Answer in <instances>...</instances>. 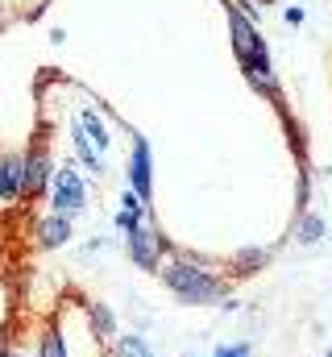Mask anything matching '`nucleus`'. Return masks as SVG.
<instances>
[{
	"label": "nucleus",
	"mask_w": 332,
	"mask_h": 357,
	"mask_svg": "<svg viewBox=\"0 0 332 357\" xmlns=\"http://www.w3.org/2000/svg\"><path fill=\"white\" fill-rule=\"evenodd\" d=\"M142 220H146V212H125V208H121V212L112 216V225H116L121 233H133V229H137Z\"/></svg>",
	"instance_id": "17"
},
{
	"label": "nucleus",
	"mask_w": 332,
	"mask_h": 357,
	"mask_svg": "<svg viewBox=\"0 0 332 357\" xmlns=\"http://www.w3.org/2000/svg\"><path fill=\"white\" fill-rule=\"evenodd\" d=\"M253 349H249V341H233V345H220L212 357H249Z\"/></svg>",
	"instance_id": "18"
},
{
	"label": "nucleus",
	"mask_w": 332,
	"mask_h": 357,
	"mask_svg": "<svg viewBox=\"0 0 332 357\" xmlns=\"http://www.w3.org/2000/svg\"><path fill=\"white\" fill-rule=\"evenodd\" d=\"M0 258H4V254H0Z\"/></svg>",
	"instance_id": "25"
},
{
	"label": "nucleus",
	"mask_w": 332,
	"mask_h": 357,
	"mask_svg": "<svg viewBox=\"0 0 332 357\" xmlns=\"http://www.w3.org/2000/svg\"><path fill=\"white\" fill-rule=\"evenodd\" d=\"M129 191L150 208V199H154V154H150V142L142 133L133 137V150H129Z\"/></svg>",
	"instance_id": "6"
},
{
	"label": "nucleus",
	"mask_w": 332,
	"mask_h": 357,
	"mask_svg": "<svg viewBox=\"0 0 332 357\" xmlns=\"http://www.w3.org/2000/svg\"><path fill=\"white\" fill-rule=\"evenodd\" d=\"M33 357H71V341H67L59 316H46V320H42L38 341H33Z\"/></svg>",
	"instance_id": "9"
},
{
	"label": "nucleus",
	"mask_w": 332,
	"mask_h": 357,
	"mask_svg": "<svg viewBox=\"0 0 332 357\" xmlns=\"http://www.w3.org/2000/svg\"><path fill=\"white\" fill-rule=\"evenodd\" d=\"M8 349H17V345H13V324H8V320H0V357L8 354Z\"/></svg>",
	"instance_id": "19"
},
{
	"label": "nucleus",
	"mask_w": 332,
	"mask_h": 357,
	"mask_svg": "<svg viewBox=\"0 0 332 357\" xmlns=\"http://www.w3.org/2000/svg\"><path fill=\"white\" fill-rule=\"evenodd\" d=\"M158 278H163L166 291H170L179 303H187V307L225 303V299L233 295V278L220 274V270H212L208 262H199V258H179V254H174L170 262H163Z\"/></svg>",
	"instance_id": "1"
},
{
	"label": "nucleus",
	"mask_w": 332,
	"mask_h": 357,
	"mask_svg": "<svg viewBox=\"0 0 332 357\" xmlns=\"http://www.w3.org/2000/svg\"><path fill=\"white\" fill-rule=\"evenodd\" d=\"M278 116H282V129H287V142H291V150H295V158H299V167H308V133H303V125L278 104Z\"/></svg>",
	"instance_id": "14"
},
{
	"label": "nucleus",
	"mask_w": 332,
	"mask_h": 357,
	"mask_svg": "<svg viewBox=\"0 0 332 357\" xmlns=\"http://www.w3.org/2000/svg\"><path fill=\"white\" fill-rule=\"evenodd\" d=\"M112 357H158V354H154V345L142 333H121L112 341Z\"/></svg>",
	"instance_id": "13"
},
{
	"label": "nucleus",
	"mask_w": 332,
	"mask_h": 357,
	"mask_svg": "<svg viewBox=\"0 0 332 357\" xmlns=\"http://www.w3.org/2000/svg\"><path fill=\"white\" fill-rule=\"evenodd\" d=\"M121 208H125V212H146V204H142L133 191H125V195H121Z\"/></svg>",
	"instance_id": "20"
},
{
	"label": "nucleus",
	"mask_w": 332,
	"mask_h": 357,
	"mask_svg": "<svg viewBox=\"0 0 332 357\" xmlns=\"http://www.w3.org/2000/svg\"><path fill=\"white\" fill-rule=\"evenodd\" d=\"M324 357H332V349H329V354H324Z\"/></svg>",
	"instance_id": "24"
},
{
	"label": "nucleus",
	"mask_w": 332,
	"mask_h": 357,
	"mask_svg": "<svg viewBox=\"0 0 332 357\" xmlns=\"http://www.w3.org/2000/svg\"><path fill=\"white\" fill-rule=\"evenodd\" d=\"M83 312H87V333L100 341V345H112L121 333H116V312L100 299H83Z\"/></svg>",
	"instance_id": "10"
},
{
	"label": "nucleus",
	"mask_w": 332,
	"mask_h": 357,
	"mask_svg": "<svg viewBox=\"0 0 332 357\" xmlns=\"http://www.w3.org/2000/svg\"><path fill=\"white\" fill-rule=\"evenodd\" d=\"M125 250H129V262L142 270V274H158L163 270V258L170 254V241H166L154 225L142 220L133 233H125Z\"/></svg>",
	"instance_id": "2"
},
{
	"label": "nucleus",
	"mask_w": 332,
	"mask_h": 357,
	"mask_svg": "<svg viewBox=\"0 0 332 357\" xmlns=\"http://www.w3.org/2000/svg\"><path fill=\"white\" fill-rule=\"evenodd\" d=\"M4 357H33V354H25V349H8Z\"/></svg>",
	"instance_id": "22"
},
{
	"label": "nucleus",
	"mask_w": 332,
	"mask_h": 357,
	"mask_svg": "<svg viewBox=\"0 0 332 357\" xmlns=\"http://www.w3.org/2000/svg\"><path fill=\"white\" fill-rule=\"evenodd\" d=\"M270 266V250H262V245H246L237 258H233V274H257V270Z\"/></svg>",
	"instance_id": "16"
},
{
	"label": "nucleus",
	"mask_w": 332,
	"mask_h": 357,
	"mask_svg": "<svg viewBox=\"0 0 332 357\" xmlns=\"http://www.w3.org/2000/svg\"><path fill=\"white\" fill-rule=\"evenodd\" d=\"M54 183V162L50 150L42 146V137H33V146L25 150V204H38Z\"/></svg>",
	"instance_id": "4"
},
{
	"label": "nucleus",
	"mask_w": 332,
	"mask_h": 357,
	"mask_svg": "<svg viewBox=\"0 0 332 357\" xmlns=\"http://www.w3.org/2000/svg\"><path fill=\"white\" fill-rule=\"evenodd\" d=\"M83 204H87V183H83V175L75 171V162L63 167V171H54V183H50V212H59V216H80Z\"/></svg>",
	"instance_id": "3"
},
{
	"label": "nucleus",
	"mask_w": 332,
	"mask_h": 357,
	"mask_svg": "<svg viewBox=\"0 0 332 357\" xmlns=\"http://www.w3.org/2000/svg\"><path fill=\"white\" fill-rule=\"evenodd\" d=\"M303 21V8H287V25H299Z\"/></svg>",
	"instance_id": "21"
},
{
	"label": "nucleus",
	"mask_w": 332,
	"mask_h": 357,
	"mask_svg": "<svg viewBox=\"0 0 332 357\" xmlns=\"http://www.w3.org/2000/svg\"><path fill=\"white\" fill-rule=\"evenodd\" d=\"M71 237H75V225H71V216L46 212V216H38V220H33V245H38L42 254H50V250H63Z\"/></svg>",
	"instance_id": "8"
},
{
	"label": "nucleus",
	"mask_w": 332,
	"mask_h": 357,
	"mask_svg": "<svg viewBox=\"0 0 332 357\" xmlns=\"http://www.w3.org/2000/svg\"><path fill=\"white\" fill-rule=\"evenodd\" d=\"M324 220L316 216V212H299V225H295V241L299 245H320L324 241Z\"/></svg>",
	"instance_id": "15"
},
{
	"label": "nucleus",
	"mask_w": 332,
	"mask_h": 357,
	"mask_svg": "<svg viewBox=\"0 0 332 357\" xmlns=\"http://www.w3.org/2000/svg\"><path fill=\"white\" fill-rule=\"evenodd\" d=\"M229 33H233V50H237V63L270 59V50H266L262 33L253 29V21H249V17L241 13V8H229Z\"/></svg>",
	"instance_id": "7"
},
{
	"label": "nucleus",
	"mask_w": 332,
	"mask_h": 357,
	"mask_svg": "<svg viewBox=\"0 0 332 357\" xmlns=\"http://www.w3.org/2000/svg\"><path fill=\"white\" fill-rule=\"evenodd\" d=\"M75 121H80L83 137H87V142H91V146H96L100 154H108V146H112V137H108V125L100 121V112H91V108H83V112L75 116Z\"/></svg>",
	"instance_id": "11"
},
{
	"label": "nucleus",
	"mask_w": 332,
	"mask_h": 357,
	"mask_svg": "<svg viewBox=\"0 0 332 357\" xmlns=\"http://www.w3.org/2000/svg\"><path fill=\"white\" fill-rule=\"evenodd\" d=\"M25 204V154L4 150L0 154V212H13Z\"/></svg>",
	"instance_id": "5"
},
{
	"label": "nucleus",
	"mask_w": 332,
	"mask_h": 357,
	"mask_svg": "<svg viewBox=\"0 0 332 357\" xmlns=\"http://www.w3.org/2000/svg\"><path fill=\"white\" fill-rule=\"evenodd\" d=\"M71 146H75V158L83 162V171H91V175H100L104 171V154L83 137V129H80V121H75V133H71Z\"/></svg>",
	"instance_id": "12"
},
{
	"label": "nucleus",
	"mask_w": 332,
	"mask_h": 357,
	"mask_svg": "<svg viewBox=\"0 0 332 357\" xmlns=\"http://www.w3.org/2000/svg\"><path fill=\"white\" fill-rule=\"evenodd\" d=\"M257 4H274V0H257Z\"/></svg>",
	"instance_id": "23"
}]
</instances>
